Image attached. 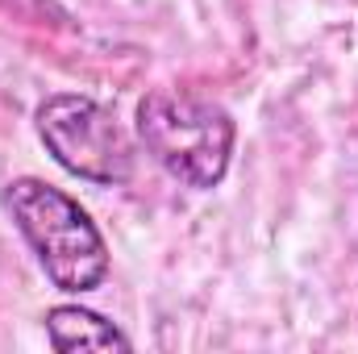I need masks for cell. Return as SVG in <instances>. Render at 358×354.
<instances>
[{
  "instance_id": "7a4b0ae2",
  "label": "cell",
  "mask_w": 358,
  "mask_h": 354,
  "mask_svg": "<svg viewBox=\"0 0 358 354\" xmlns=\"http://www.w3.org/2000/svg\"><path fill=\"white\" fill-rule=\"evenodd\" d=\"M138 142L183 187L213 192L234 159L238 125L225 104L196 92H146L138 104Z\"/></svg>"
},
{
  "instance_id": "277c9868",
  "label": "cell",
  "mask_w": 358,
  "mask_h": 354,
  "mask_svg": "<svg viewBox=\"0 0 358 354\" xmlns=\"http://www.w3.org/2000/svg\"><path fill=\"white\" fill-rule=\"evenodd\" d=\"M46 338L55 351H129L134 346L113 321H104L100 313H92L84 304L46 309Z\"/></svg>"
},
{
  "instance_id": "6da1fadb",
  "label": "cell",
  "mask_w": 358,
  "mask_h": 354,
  "mask_svg": "<svg viewBox=\"0 0 358 354\" xmlns=\"http://www.w3.org/2000/svg\"><path fill=\"white\" fill-rule=\"evenodd\" d=\"M0 204L59 292L84 296L104 283L108 246L80 200H71L67 192L50 187L38 176H17L4 183Z\"/></svg>"
},
{
  "instance_id": "3957f363",
  "label": "cell",
  "mask_w": 358,
  "mask_h": 354,
  "mask_svg": "<svg viewBox=\"0 0 358 354\" xmlns=\"http://www.w3.org/2000/svg\"><path fill=\"white\" fill-rule=\"evenodd\" d=\"M34 125L50 159L67 176L100 187H121L134 179L138 146L129 129L117 121V113L104 108L100 100L84 92H55L38 104Z\"/></svg>"
}]
</instances>
